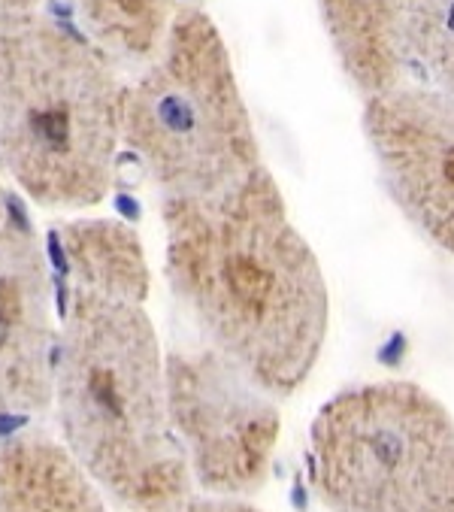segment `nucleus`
Masks as SVG:
<instances>
[{
    "mask_svg": "<svg viewBox=\"0 0 454 512\" xmlns=\"http://www.w3.org/2000/svg\"><path fill=\"white\" fill-rule=\"evenodd\" d=\"M164 276L203 346L285 400L312 376L330 331L321 261L270 167L200 197H161Z\"/></svg>",
    "mask_w": 454,
    "mask_h": 512,
    "instance_id": "f257e3e1",
    "label": "nucleus"
},
{
    "mask_svg": "<svg viewBox=\"0 0 454 512\" xmlns=\"http://www.w3.org/2000/svg\"><path fill=\"white\" fill-rule=\"evenodd\" d=\"M52 403L67 452L122 506L164 512L194 494L170 419L167 355L146 303L73 291Z\"/></svg>",
    "mask_w": 454,
    "mask_h": 512,
    "instance_id": "f03ea898",
    "label": "nucleus"
},
{
    "mask_svg": "<svg viewBox=\"0 0 454 512\" xmlns=\"http://www.w3.org/2000/svg\"><path fill=\"white\" fill-rule=\"evenodd\" d=\"M125 82L112 58L49 13L0 19V161L52 213H85L119 170Z\"/></svg>",
    "mask_w": 454,
    "mask_h": 512,
    "instance_id": "7ed1b4c3",
    "label": "nucleus"
},
{
    "mask_svg": "<svg viewBox=\"0 0 454 512\" xmlns=\"http://www.w3.org/2000/svg\"><path fill=\"white\" fill-rule=\"evenodd\" d=\"M122 140L161 197H200L264 167L231 46L200 7H179L140 76L125 85Z\"/></svg>",
    "mask_w": 454,
    "mask_h": 512,
    "instance_id": "20e7f679",
    "label": "nucleus"
},
{
    "mask_svg": "<svg viewBox=\"0 0 454 512\" xmlns=\"http://www.w3.org/2000/svg\"><path fill=\"white\" fill-rule=\"evenodd\" d=\"M309 482L330 512H454V416L409 379L336 391L309 428Z\"/></svg>",
    "mask_w": 454,
    "mask_h": 512,
    "instance_id": "39448f33",
    "label": "nucleus"
},
{
    "mask_svg": "<svg viewBox=\"0 0 454 512\" xmlns=\"http://www.w3.org/2000/svg\"><path fill=\"white\" fill-rule=\"evenodd\" d=\"M170 419L194 482L215 497H249L273 470L279 397L209 346L167 355Z\"/></svg>",
    "mask_w": 454,
    "mask_h": 512,
    "instance_id": "423d86ee",
    "label": "nucleus"
},
{
    "mask_svg": "<svg viewBox=\"0 0 454 512\" xmlns=\"http://www.w3.org/2000/svg\"><path fill=\"white\" fill-rule=\"evenodd\" d=\"M361 125L391 203L454 255V94L403 79L364 100Z\"/></svg>",
    "mask_w": 454,
    "mask_h": 512,
    "instance_id": "0eeeda50",
    "label": "nucleus"
},
{
    "mask_svg": "<svg viewBox=\"0 0 454 512\" xmlns=\"http://www.w3.org/2000/svg\"><path fill=\"white\" fill-rule=\"evenodd\" d=\"M58 334L49 255L28 219L0 234V428L22 425L55 397Z\"/></svg>",
    "mask_w": 454,
    "mask_h": 512,
    "instance_id": "6e6552de",
    "label": "nucleus"
},
{
    "mask_svg": "<svg viewBox=\"0 0 454 512\" xmlns=\"http://www.w3.org/2000/svg\"><path fill=\"white\" fill-rule=\"evenodd\" d=\"M339 70L367 100L403 79L409 0H315Z\"/></svg>",
    "mask_w": 454,
    "mask_h": 512,
    "instance_id": "1a4fd4ad",
    "label": "nucleus"
},
{
    "mask_svg": "<svg viewBox=\"0 0 454 512\" xmlns=\"http://www.w3.org/2000/svg\"><path fill=\"white\" fill-rule=\"evenodd\" d=\"M73 291L100 294L122 303H146L152 270L140 234L116 219L76 216L52 228Z\"/></svg>",
    "mask_w": 454,
    "mask_h": 512,
    "instance_id": "9d476101",
    "label": "nucleus"
},
{
    "mask_svg": "<svg viewBox=\"0 0 454 512\" xmlns=\"http://www.w3.org/2000/svg\"><path fill=\"white\" fill-rule=\"evenodd\" d=\"M0 512H109L67 446L28 434L0 446Z\"/></svg>",
    "mask_w": 454,
    "mask_h": 512,
    "instance_id": "9b49d317",
    "label": "nucleus"
},
{
    "mask_svg": "<svg viewBox=\"0 0 454 512\" xmlns=\"http://www.w3.org/2000/svg\"><path fill=\"white\" fill-rule=\"evenodd\" d=\"M88 40L112 61L149 64L161 49L176 4L173 0H67Z\"/></svg>",
    "mask_w": 454,
    "mask_h": 512,
    "instance_id": "f8f14e48",
    "label": "nucleus"
},
{
    "mask_svg": "<svg viewBox=\"0 0 454 512\" xmlns=\"http://www.w3.org/2000/svg\"><path fill=\"white\" fill-rule=\"evenodd\" d=\"M409 79L454 94V0H409Z\"/></svg>",
    "mask_w": 454,
    "mask_h": 512,
    "instance_id": "ddd939ff",
    "label": "nucleus"
},
{
    "mask_svg": "<svg viewBox=\"0 0 454 512\" xmlns=\"http://www.w3.org/2000/svg\"><path fill=\"white\" fill-rule=\"evenodd\" d=\"M164 512H264V509H258L246 497H215V494L197 497V494H191V497L167 506Z\"/></svg>",
    "mask_w": 454,
    "mask_h": 512,
    "instance_id": "4468645a",
    "label": "nucleus"
},
{
    "mask_svg": "<svg viewBox=\"0 0 454 512\" xmlns=\"http://www.w3.org/2000/svg\"><path fill=\"white\" fill-rule=\"evenodd\" d=\"M40 7H43V0H0V19L40 13Z\"/></svg>",
    "mask_w": 454,
    "mask_h": 512,
    "instance_id": "2eb2a0df",
    "label": "nucleus"
},
{
    "mask_svg": "<svg viewBox=\"0 0 454 512\" xmlns=\"http://www.w3.org/2000/svg\"><path fill=\"white\" fill-rule=\"evenodd\" d=\"M10 219H13V213H10V197H7L4 185H0V234H4V228L10 225Z\"/></svg>",
    "mask_w": 454,
    "mask_h": 512,
    "instance_id": "dca6fc26",
    "label": "nucleus"
}]
</instances>
